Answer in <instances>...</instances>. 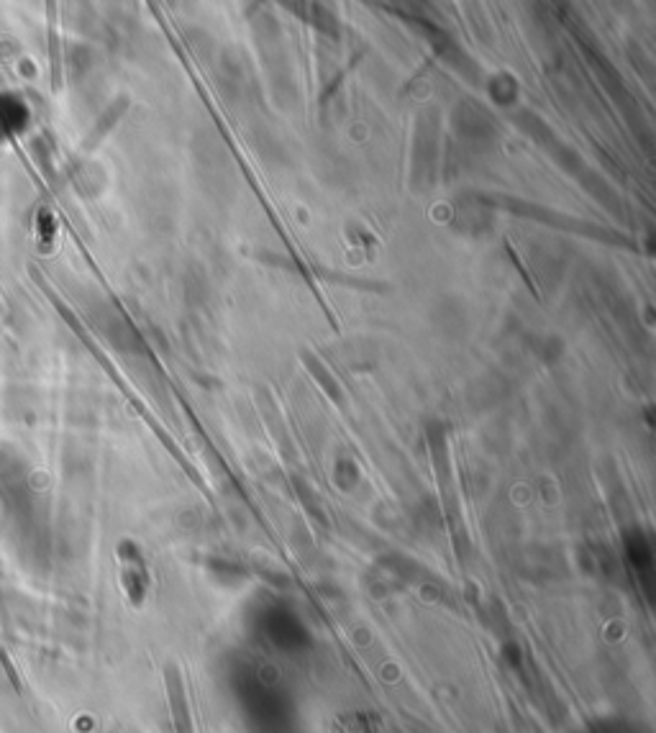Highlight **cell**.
Here are the masks:
<instances>
[{"label": "cell", "instance_id": "1", "mask_svg": "<svg viewBox=\"0 0 656 733\" xmlns=\"http://www.w3.org/2000/svg\"><path fill=\"white\" fill-rule=\"evenodd\" d=\"M170 698H172V716H175V733H193V723H190L188 700H185V687H182L180 677H170Z\"/></svg>", "mask_w": 656, "mask_h": 733}]
</instances>
